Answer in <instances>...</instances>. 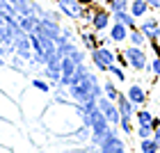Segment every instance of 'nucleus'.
<instances>
[{"mask_svg": "<svg viewBox=\"0 0 160 153\" xmlns=\"http://www.w3.org/2000/svg\"><path fill=\"white\" fill-rule=\"evenodd\" d=\"M108 73H110L112 80H117V85H123V82L128 80V78H126V69L119 67V64H112V67L108 69Z\"/></svg>", "mask_w": 160, "mask_h": 153, "instance_id": "20", "label": "nucleus"}, {"mask_svg": "<svg viewBox=\"0 0 160 153\" xmlns=\"http://www.w3.org/2000/svg\"><path fill=\"white\" fill-rule=\"evenodd\" d=\"M73 137H76V142H89V137H92V128H87V126H82V123H80V128L73 133Z\"/></svg>", "mask_w": 160, "mask_h": 153, "instance_id": "23", "label": "nucleus"}, {"mask_svg": "<svg viewBox=\"0 0 160 153\" xmlns=\"http://www.w3.org/2000/svg\"><path fill=\"white\" fill-rule=\"evenodd\" d=\"M137 27L144 32V37L149 41H160V21L153 16H144L137 21Z\"/></svg>", "mask_w": 160, "mask_h": 153, "instance_id": "7", "label": "nucleus"}, {"mask_svg": "<svg viewBox=\"0 0 160 153\" xmlns=\"http://www.w3.org/2000/svg\"><path fill=\"white\" fill-rule=\"evenodd\" d=\"M18 25L23 32H34V27L39 25V16H34V14H28V16H18Z\"/></svg>", "mask_w": 160, "mask_h": 153, "instance_id": "15", "label": "nucleus"}, {"mask_svg": "<svg viewBox=\"0 0 160 153\" xmlns=\"http://www.w3.org/2000/svg\"><path fill=\"white\" fill-rule=\"evenodd\" d=\"M117 64L123 69H128V60H126V55H123V50H117Z\"/></svg>", "mask_w": 160, "mask_h": 153, "instance_id": "29", "label": "nucleus"}, {"mask_svg": "<svg viewBox=\"0 0 160 153\" xmlns=\"http://www.w3.org/2000/svg\"><path fill=\"white\" fill-rule=\"evenodd\" d=\"M123 55H126V60H128V69H133V71H149L147 48H142V46H126L123 48Z\"/></svg>", "mask_w": 160, "mask_h": 153, "instance_id": "3", "label": "nucleus"}, {"mask_svg": "<svg viewBox=\"0 0 160 153\" xmlns=\"http://www.w3.org/2000/svg\"><path fill=\"white\" fill-rule=\"evenodd\" d=\"M147 2H149V7L153 12H160V0H147Z\"/></svg>", "mask_w": 160, "mask_h": 153, "instance_id": "30", "label": "nucleus"}, {"mask_svg": "<svg viewBox=\"0 0 160 153\" xmlns=\"http://www.w3.org/2000/svg\"><path fill=\"white\" fill-rule=\"evenodd\" d=\"M41 78H46L53 87L60 85V78H62V69H60V64H53V67H43L41 69Z\"/></svg>", "mask_w": 160, "mask_h": 153, "instance_id": "13", "label": "nucleus"}, {"mask_svg": "<svg viewBox=\"0 0 160 153\" xmlns=\"http://www.w3.org/2000/svg\"><path fill=\"white\" fill-rule=\"evenodd\" d=\"M153 140H156L158 149H160V126H158V128H153Z\"/></svg>", "mask_w": 160, "mask_h": 153, "instance_id": "31", "label": "nucleus"}, {"mask_svg": "<svg viewBox=\"0 0 160 153\" xmlns=\"http://www.w3.org/2000/svg\"><path fill=\"white\" fill-rule=\"evenodd\" d=\"M7 67V62H5V57H0V69H5Z\"/></svg>", "mask_w": 160, "mask_h": 153, "instance_id": "33", "label": "nucleus"}, {"mask_svg": "<svg viewBox=\"0 0 160 153\" xmlns=\"http://www.w3.org/2000/svg\"><path fill=\"white\" fill-rule=\"evenodd\" d=\"M119 87H117V80H105V82H103V96H108V98H110V101H117V96H119Z\"/></svg>", "mask_w": 160, "mask_h": 153, "instance_id": "19", "label": "nucleus"}, {"mask_svg": "<svg viewBox=\"0 0 160 153\" xmlns=\"http://www.w3.org/2000/svg\"><path fill=\"white\" fill-rule=\"evenodd\" d=\"M62 37L73 41V39L78 37V32H73V27H69V25H62Z\"/></svg>", "mask_w": 160, "mask_h": 153, "instance_id": "28", "label": "nucleus"}, {"mask_svg": "<svg viewBox=\"0 0 160 153\" xmlns=\"http://www.w3.org/2000/svg\"><path fill=\"white\" fill-rule=\"evenodd\" d=\"M78 39H80V43H82V48L89 53V50H94V48H98L101 46V41H98V32L96 30H87V27H80L78 30Z\"/></svg>", "mask_w": 160, "mask_h": 153, "instance_id": "9", "label": "nucleus"}, {"mask_svg": "<svg viewBox=\"0 0 160 153\" xmlns=\"http://www.w3.org/2000/svg\"><path fill=\"white\" fill-rule=\"evenodd\" d=\"M149 71L153 78H160V55H153V60H149Z\"/></svg>", "mask_w": 160, "mask_h": 153, "instance_id": "27", "label": "nucleus"}, {"mask_svg": "<svg viewBox=\"0 0 160 153\" xmlns=\"http://www.w3.org/2000/svg\"><path fill=\"white\" fill-rule=\"evenodd\" d=\"M14 12L18 14V16H28V14H32V0H9Z\"/></svg>", "mask_w": 160, "mask_h": 153, "instance_id": "17", "label": "nucleus"}, {"mask_svg": "<svg viewBox=\"0 0 160 153\" xmlns=\"http://www.w3.org/2000/svg\"><path fill=\"white\" fill-rule=\"evenodd\" d=\"M151 126H153V128H158V126H160V119H158V116H153V121H151Z\"/></svg>", "mask_w": 160, "mask_h": 153, "instance_id": "32", "label": "nucleus"}, {"mask_svg": "<svg viewBox=\"0 0 160 153\" xmlns=\"http://www.w3.org/2000/svg\"><path fill=\"white\" fill-rule=\"evenodd\" d=\"M30 85H32V89H37L41 94H50V91H53V85H50L46 78H32Z\"/></svg>", "mask_w": 160, "mask_h": 153, "instance_id": "21", "label": "nucleus"}, {"mask_svg": "<svg viewBox=\"0 0 160 153\" xmlns=\"http://www.w3.org/2000/svg\"><path fill=\"white\" fill-rule=\"evenodd\" d=\"M126 96L133 101L137 107H144L147 101H149V91H147V87H144L142 82H130L126 87Z\"/></svg>", "mask_w": 160, "mask_h": 153, "instance_id": "8", "label": "nucleus"}, {"mask_svg": "<svg viewBox=\"0 0 160 153\" xmlns=\"http://www.w3.org/2000/svg\"><path fill=\"white\" fill-rule=\"evenodd\" d=\"M117 107H119V114L121 119H135V112H137V105L126 96V91H121L117 96Z\"/></svg>", "mask_w": 160, "mask_h": 153, "instance_id": "10", "label": "nucleus"}, {"mask_svg": "<svg viewBox=\"0 0 160 153\" xmlns=\"http://www.w3.org/2000/svg\"><path fill=\"white\" fill-rule=\"evenodd\" d=\"M140 151L142 153H158L160 149H158L153 137H147V140H140Z\"/></svg>", "mask_w": 160, "mask_h": 153, "instance_id": "22", "label": "nucleus"}, {"mask_svg": "<svg viewBox=\"0 0 160 153\" xmlns=\"http://www.w3.org/2000/svg\"><path fill=\"white\" fill-rule=\"evenodd\" d=\"M128 12L133 14V16H135L137 21H140V18H144V16H149L151 7H149V2H147V0H130Z\"/></svg>", "mask_w": 160, "mask_h": 153, "instance_id": "12", "label": "nucleus"}, {"mask_svg": "<svg viewBox=\"0 0 160 153\" xmlns=\"http://www.w3.org/2000/svg\"><path fill=\"white\" fill-rule=\"evenodd\" d=\"M110 25H112V12L108 9L105 5H96V7L92 9L89 27L101 34V32H108V27H110Z\"/></svg>", "mask_w": 160, "mask_h": 153, "instance_id": "5", "label": "nucleus"}, {"mask_svg": "<svg viewBox=\"0 0 160 153\" xmlns=\"http://www.w3.org/2000/svg\"><path fill=\"white\" fill-rule=\"evenodd\" d=\"M128 43H130V46H142V48H147V46H149V39L144 37V32L140 30V27H135V30L128 32Z\"/></svg>", "mask_w": 160, "mask_h": 153, "instance_id": "16", "label": "nucleus"}, {"mask_svg": "<svg viewBox=\"0 0 160 153\" xmlns=\"http://www.w3.org/2000/svg\"><path fill=\"white\" fill-rule=\"evenodd\" d=\"M135 135H137V140L153 137V126H135Z\"/></svg>", "mask_w": 160, "mask_h": 153, "instance_id": "25", "label": "nucleus"}, {"mask_svg": "<svg viewBox=\"0 0 160 153\" xmlns=\"http://www.w3.org/2000/svg\"><path fill=\"white\" fill-rule=\"evenodd\" d=\"M89 60L98 73H108V69L112 64H117V50L110 46H98V48L89 50Z\"/></svg>", "mask_w": 160, "mask_h": 153, "instance_id": "2", "label": "nucleus"}, {"mask_svg": "<svg viewBox=\"0 0 160 153\" xmlns=\"http://www.w3.org/2000/svg\"><path fill=\"white\" fill-rule=\"evenodd\" d=\"M151 121H153V114H151L147 107H137V112H135V126H151Z\"/></svg>", "mask_w": 160, "mask_h": 153, "instance_id": "18", "label": "nucleus"}, {"mask_svg": "<svg viewBox=\"0 0 160 153\" xmlns=\"http://www.w3.org/2000/svg\"><path fill=\"white\" fill-rule=\"evenodd\" d=\"M82 2H89V5H92V0H82Z\"/></svg>", "mask_w": 160, "mask_h": 153, "instance_id": "34", "label": "nucleus"}, {"mask_svg": "<svg viewBox=\"0 0 160 153\" xmlns=\"http://www.w3.org/2000/svg\"><path fill=\"white\" fill-rule=\"evenodd\" d=\"M55 7L62 12L64 18H69V21H82V23L89 25L94 5L82 2V0H55Z\"/></svg>", "mask_w": 160, "mask_h": 153, "instance_id": "1", "label": "nucleus"}, {"mask_svg": "<svg viewBox=\"0 0 160 153\" xmlns=\"http://www.w3.org/2000/svg\"><path fill=\"white\" fill-rule=\"evenodd\" d=\"M96 105H98V110L103 112V116H105L108 121H110V126H119L121 114H119L117 101H110L108 96H98V98H96Z\"/></svg>", "mask_w": 160, "mask_h": 153, "instance_id": "6", "label": "nucleus"}, {"mask_svg": "<svg viewBox=\"0 0 160 153\" xmlns=\"http://www.w3.org/2000/svg\"><path fill=\"white\" fill-rule=\"evenodd\" d=\"M119 133H121L119 126H112L110 128V133L105 135L103 144H101V153H128L126 140H123Z\"/></svg>", "mask_w": 160, "mask_h": 153, "instance_id": "4", "label": "nucleus"}, {"mask_svg": "<svg viewBox=\"0 0 160 153\" xmlns=\"http://www.w3.org/2000/svg\"><path fill=\"white\" fill-rule=\"evenodd\" d=\"M133 121H135V119H121V121H119V130H121V133L126 135V137L135 133V126H133Z\"/></svg>", "mask_w": 160, "mask_h": 153, "instance_id": "26", "label": "nucleus"}, {"mask_svg": "<svg viewBox=\"0 0 160 153\" xmlns=\"http://www.w3.org/2000/svg\"><path fill=\"white\" fill-rule=\"evenodd\" d=\"M128 27L123 25V23H119V21H114V23L108 27V34H110V39H112V43H126L128 41Z\"/></svg>", "mask_w": 160, "mask_h": 153, "instance_id": "11", "label": "nucleus"}, {"mask_svg": "<svg viewBox=\"0 0 160 153\" xmlns=\"http://www.w3.org/2000/svg\"><path fill=\"white\" fill-rule=\"evenodd\" d=\"M112 21H119V23H123L128 30H135V27H137V18H135L130 12H114V14H112Z\"/></svg>", "mask_w": 160, "mask_h": 153, "instance_id": "14", "label": "nucleus"}, {"mask_svg": "<svg viewBox=\"0 0 160 153\" xmlns=\"http://www.w3.org/2000/svg\"><path fill=\"white\" fill-rule=\"evenodd\" d=\"M69 57H71V60H73L76 64H85V62H87V50L76 46V48H73V53H71Z\"/></svg>", "mask_w": 160, "mask_h": 153, "instance_id": "24", "label": "nucleus"}]
</instances>
